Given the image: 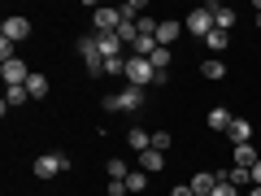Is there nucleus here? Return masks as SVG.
Wrapping results in <instances>:
<instances>
[{
	"label": "nucleus",
	"instance_id": "obj_2",
	"mask_svg": "<svg viewBox=\"0 0 261 196\" xmlns=\"http://www.w3.org/2000/svg\"><path fill=\"white\" fill-rule=\"evenodd\" d=\"M31 170H35V179H61L65 170H70V157H65V153H39Z\"/></svg>",
	"mask_w": 261,
	"mask_h": 196
},
{
	"label": "nucleus",
	"instance_id": "obj_11",
	"mask_svg": "<svg viewBox=\"0 0 261 196\" xmlns=\"http://www.w3.org/2000/svg\"><path fill=\"white\" fill-rule=\"evenodd\" d=\"M209 13H214V27H218V31H231V27H235V18H240L231 5H209Z\"/></svg>",
	"mask_w": 261,
	"mask_h": 196
},
{
	"label": "nucleus",
	"instance_id": "obj_21",
	"mask_svg": "<svg viewBox=\"0 0 261 196\" xmlns=\"http://www.w3.org/2000/svg\"><path fill=\"white\" fill-rule=\"evenodd\" d=\"M148 61H152V70H170V61H174V53H170V48H152V57H148Z\"/></svg>",
	"mask_w": 261,
	"mask_h": 196
},
{
	"label": "nucleus",
	"instance_id": "obj_24",
	"mask_svg": "<svg viewBox=\"0 0 261 196\" xmlns=\"http://www.w3.org/2000/svg\"><path fill=\"white\" fill-rule=\"evenodd\" d=\"M144 187H148V175H144V170H130L126 175V192H144Z\"/></svg>",
	"mask_w": 261,
	"mask_h": 196
},
{
	"label": "nucleus",
	"instance_id": "obj_6",
	"mask_svg": "<svg viewBox=\"0 0 261 196\" xmlns=\"http://www.w3.org/2000/svg\"><path fill=\"white\" fill-rule=\"evenodd\" d=\"M183 27H187V35H196L200 44H205V35L214 31V13H209V5H200V9H192V13H187V22H183Z\"/></svg>",
	"mask_w": 261,
	"mask_h": 196
},
{
	"label": "nucleus",
	"instance_id": "obj_1",
	"mask_svg": "<svg viewBox=\"0 0 261 196\" xmlns=\"http://www.w3.org/2000/svg\"><path fill=\"white\" fill-rule=\"evenodd\" d=\"M105 113H140L144 109V87H122V92H109V96H105Z\"/></svg>",
	"mask_w": 261,
	"mask_h": 196
},
{
	"label": "nucleus",
	"instance_id": "obj_3",
	"mask_svg": "<svg viewBox=\"0 0 261 196\" xmlns=\"http://www.w3.org/2000/svg\"><path fill=\"white\" fill-rule=\"evenodd\" d=\"M126 83H130V87H148V83H157V70H152L148 57H130V53H126Z\"/></svg>",
	"mask_w": 261,
	"mask_h": 196
},
{
	"label": "nucleus",
	"instance_id": "obj_32",
	"mask_svg": "<svg viewBox=\"0 0 261 196\" xmlns=\"http://www.w3.org/2000/svg\"><path fill=\"white\" fill-rule=\"evenodd\" d=\"M257 31H261V0H257Z\"/></svg>",
	"mask_w": 261,
	"mask_h": 196
},
{
	"label": "nucleus",
	"instance_id": "obj_23",
	"mask_svg": "<svg viewBox=\"0 0 261 196\" xmlns=\"http://www.w3.org/2000/svg\"><path fill=\"white\" fill-rule=\"evenodd\" d=\"M226 44H231V39H226V31H218V27L209 31V35H205V48H214V53H222Z\"/></svg>",
	"mask_w": 261,
	"mask_h": 196
},
{
	"label": "nucleus",
	"instance_id": "obj_15",
	"mask_svg": "<svg viewBox=\"0 0 261 196\" xmlns=\"http://www.w3.org/2000/svg\"><path fill=\"white\" fill-rule=\"evenodd\" d=\"M140 170H144V175H157V170H166V153H157V149L140 153Z\"/></svg>",
	"mask_w": 261,
	"mask_h": 196
},
{
	"label": "nucleus",
	"instance_id": "obj_19",
	"mask_svg": "<svg viewBox=\"0 0 261 196\" xmlns=\"http://www.w3.org/2000/svg\"><path fill=\"white\" fill-rule=\"evenodd\" d=\"M200 75H205V79H226V61H222V57H209V61L200 65Z\"/></svg>",
	"mask_w": 261,
	"mask_h": 196
},
{
	"label": "nucleus",
	"instance_id": "obj_29",
	"mask_svg": "<svg viewBox=\"0 0 261 196\" xmlns=\"http://www.w3.org/2000/svg\"><path fill=\"white\" fill-rule=\"evenodd\" d=\"M170 196H196V192H192L187 183H178V187H170Z\"/></svg>",
	"mask_w": 261,
	"mask_h": 196
},
{
	"label": "nucleus",
	"instance_id": "obj_14",
	"mask_svg": "<svg viewBox=\"0 0 261 196\" xmlns=\"http://www.w3.org/2000/svg\"><path fill=\"white\" fill-rule=\"evenodd\" d=\"M235 166H244V170H252V166H257V161H261V153L257 149H252V144H235Z\"/></svg>",
	"mask_w": 261,
	"mask_h": 196
},
{
	"label": "nucleus",
	"instance_id": "obj_25",
	"mask_svg": "<svg viewBox=\"0 0 261 196\" xmlns=\"http://www.w3.org/2000/svg\"><path fill=\"white\" fill-rule=\"evenodd\" d=\"M126 175H130V166H126L122 157H113V161H109V179H118V183H126Z\"/></svg>",
	"mask_w": 261,
	"mask_h": 196
},
{
	"label": "nucleus",
	"instance_id": "obj_17",
	"mask_svg": "<svg viewBox=\"0 0 261 196\" xmlns=\"http://www.w3.org/2000/svg\"><path fill=\"white\" fill-rule=\"evenodd\" d=\"M178 35H183V27H178V22H161V27H157V44H161V48H174Z\"/></svg>",
	"mask_w": 261,
	"mask_h": 196
},
{
	"label": "nucleus",
	"instance_id": "obj_4",
	"mask_svg": "<svg viewBox=\"0 0 261 196\" xmlns=\"http://www.w3.org/2000/svg\"><path fill=\"white\" fill-rule=\"evenodd\" d=\"M0 39H5V44H22V39H31V18L9 13V18L0 22Z\"/></svg>",
	"mask_w": 261,
	"mask_h": 196
},
{
	"label": "nucleus",
	"instance_id": "obj_30",
	"mask_svg": "<svg viewBox=\"0 0 261 196\" xmlns=\"http://www.w3.org/2000/svg\"><path fill=\"white\" fill-rule=\"evenodd\" d=\"M252 187H261V161L252 166Z\"/></svg>",
	"mask_w": 261,
	"mask_h": 196
},
{
	"label": "nucleus",
	"instance_id": "obj_13",
	"mask_svg": "<svg viewBox=\"0 0 261 196\" xmlns=\"http://www.w3.org/2000/svg\"><path fill=\"white\" fill-rule=\"evenodd\" d=\"M126 149H135V153H148V149H152V135H148L144 127H130V131H126Z\"/></svg>",
	"mask_w": 261,
	"mask_h": 196
},
{
	"label": "nucleus",
	"instance_id": "obj_8",
	"mask_svg": "<svg viewBox=\"0 0 261 196\" xmlns=\"http://www.w3.org/2000/svg\"><path fill=\"white\" fill-rule=\"evenodd\" d=\"M218 179H222V175H214V170H200V175H192V183H187V187H192L196 196H209V192L218 187Z\"/></svg>",
	"mask_w": 261,
	"mask_h": 196
},
{
	"label": "nucleus",
	"instance_id": "obj_31",
	"mask_svg": "<svg viewBox=\"0 0 261 196\" xmlns=\"http://www.w3.org/2000/svg\"><path fill=\"white\" fill-rule=\"evenodd\" d=\"M244 196H261V187H248V192H244Z\"/></svg>",
	"mask_w": 261,
	"mask_h": 196
},
{
	"label": "nucleus",
	"instance_id": "obj_12",
	"mask_svg": "<svg viewBox=\"0 0 261 196\" xmlns=\"http://www.w3.org/2000/svg\"><path fill=\"white\" fill-rule=\"evenodd\" d=\"M226 140H231V144H252V122L248 118H235L231 131H226Z\"/></svg>",
	"mask_w": 261,
	"mask_h": 196
},
{
	"label": "nucleus",
	"instance_id": "obj_26",
	"mask_svg": "<svg viewBox=\"0 0 261 196\" xmlns=\"http://www.w3.org/2000/svg\"><path fill=\"white\" fill-rule=\"evenodd\" d=\"M170 144H174V135H170V131H152V149H157V153H166Z\"/></svg>",
	"mask_w": 261,
	"mask_h": 196
},
{
	"label": "nucleus",
	"instance_id": "obj_28",
	"mask_svg": "<svg viewBox=\"0 0 261 196\" xmlns=\"http://www.w3.org/2000/svg\"><path fill=\"white\" fill-rule=\"evenodd\" d=\"M109 196H126V183H118V179H109Z\"/></svg>",
	"mask_w": 261,
	"mask_h": 196
},
{
	"label": "nucleus",
	"instance_id": "obj_10",
	"mask_svg": "<svg viewBox=\"0 0 261 196\" xmlns=\"http://www.w3.org/2000/svg\"><path fill=\"white\" fill-rule=\"evenodd\" d=\"M96 48H100L105 61H109V57H126V44H122L118 35H96Z\"/></svg>",
	"mask_w": 261,
	"mask_h": 196
},
{
	"label": "nucleus",
	"instance_id": "obj_20",
	"mask_svg": "<svg viewBox=\"0 0 261 196\" xmlns=\"http://www.w3.org/2000/svg\"><path fill=\"white\" fill-rule=\"evenodd\" d=\"M27 92H31V101H44V96H48V79L44 75H31L27 79Z\"/></svg>",
	"mask_w": 261,
	"mask_h": 196
},
{
	"label": "nucleus",
	"instance_id": "obj_5",
	"mask_svg": "<svg viewBox=\"0 0 261 196\" xmlns=\"http://www.w3.org/2000/svg\"><path fill=\"white\" fill-rule=\"evenodd\" d=\"M92 27H96V35H118V27H122V9L96 5V9H92Z\"/></svg>",
	"mask_w": 261,
	"mask_h": 196
},
{
	"label": "nucleus",
	"instance_id": "obj_9",
	"mask_svg": "<svg viewBox=\"0 0 261 196\" xmlns=\"http://www.w3.org/2000/svg\"><path fill=\"white\" fill-rule=\"evenodd\" d=\"M209 131H218V135H226V131H231V122H235V113L231 109H222V105H218V109H209Z\"/></svg>",
	"mask_w": 261,
	"mask_h": 196
},
{
	"label": "nucleus",
	"instance_id": "obj_16",
	"mask_svg": "<svg viewBox=\"0 0 261 196\" xmlns=\"http://www.w3.org/2000/svg\"><path fill=\"white\" fill-rule=\"evenodd\" d=\"M222 179H226L231 187H240V192H248V187H252V170H244V166H231Z\"/></svg>",
	"mask_w": 261,
	"mask_h": 196
},
{
	"label": "nucleus",
	"instance_id": "obj_18",
	"mask_svg": "<svg viewBox=\"0 0 261 196\" xmlns=\"http://www.w3.org/2000/svg\"><path fill=\"white\" fill-rule=\"evenodd\" d=\"M31 101V92H27V87H5V113H9V109H18V105H27Z\"/></svg>",
	"mask_w": 261,
	"mask_h": 196
},
{
	"label": "nucleus",
	"instance_id": "obj_22",
	"mask_svg": "<svg viewBox=\"0 0 261 196\" xmlns=\"http://www.w3.org/2000/svg\"><path fill=\"white\" fill-rule=\"evenodd\" d=\"M105 75L109 79H126V57H109V61H105Z\"/></svg>",
	"mask_w": 261,
	"mask_h": 196
},
{
	"label": "nucleus",
	"instance_id": "obj_27",
	"mask_svg": "<svg viewBox=\"0 0 261 196\" xmlns=\"http://www.w3.org/2000/svg\"><path fill=\"white\" fill-rule=\"evenodd\" d=\"M209 196H244V192H240V187H231V183H226V179H218V187H214V192H209Z\"/></svg>",
	"mask_w": 261,
	"mask_h": 196
},
{
	"label": "nucleus",
	"instance_id": "obj_7",
	"mask_svg": "<svg viewBox=\"0 0 261 196\" xmlns=\"http://www.w3.org/2000/svg\"><path fill=\"white\" fill-rule=\"evenodd\" d=\"M31 75H35V70H31L22 57H13V61L0 65V79H5V87H27V79H31Z\"/></svg>",
	"mask_w": 261,
	"mask_h": 196
}]
</instances>
